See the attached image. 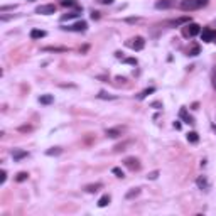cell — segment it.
I'll return each instance as SVG.
<instances>
[{"label": "cell", "instance_id": "e575fe53", "mask_svg": "<svg viewBox=\"0 0 216 216\" xmlns=\"http://www.w3.org/2000/svg\"><path fill=\"white\" fill-rule=\"evenodd\" d=\"M101 2H103V4H111L113 0H101Z\"/></svg>", "mask_w": 216, "mask_h": 216}, {"label": "cell", "instance_id": "4dcf8cb0", "mask_svg": "<svg viewBox=\"0 0 216 216\" xmlns=\"http://www.w3.org/2000/svg\"><path fill=\"white\" fill-rule=\"evenodd\" d=\"M125 63H128V64H137V59H133V58H128V59H125Z\"/></svg>", "mask_w": 216, "mask_h": 216}, {"label": "cell", "instance_id": "ffe728a7", "mask_svg": "<svg viewBox=\"0 0 216 216\" xmlns=\"http://www.w3.org/2000/svg\"><path fill=\"white\" fill-rule=\"evenodd\" d=\"M110 199H111V198H110L108 194L101 196V198H100V201H98V206H100V208H105V206L108 204V203H110Z\"/></svg>", "mask_w": 216, "mask_h": 216}, {"label": "cell", "instance_id": "d6a6232c", "mask_svg": "<svg viewBox=\"0 0 216 216\" xmlns=\"http://www.w3.org/2000/svg\"><path fill=\"white\" fill-rule=\"evenodd\" d=\"M91 17H93V19H98L100 15H98V12H93V14H91Z\"/></svg>", "mask_w": 216, "mask_h": 216}, {"label": "cell", "instance_id": "8fae6325", "mask_svg": "<svg viewBox=\"0 0 216 216\" xmlns=\"http://www.w3.org/2000/svg\"><path fill=\"white\" fill-rule=\"evenodd\" d=\"M196 186H198L199 189H204V191L209 187V184H208V179H206L204 176H199V177L196 179Z\"/></svg>", "mask_w": 216, "mask_h": 216}, {"label": "cell", "instance_id": "5bb4252c", "mask_svg": "<svg viewBox=\"0 0 216 216\" xmlns=\"http://www.w3.org/2000/svg\"><path fill=\"white\" fill-rule=\"evenodd\" d=\"M39 101H41L42 105H51L54 101V96L53 95H42V96H39Z\"/></svg>", "mask_w": 216, "mask_h": 216}, {"label": "cell", "instance_id": "9c48e42d", "mask_svg": "<svg viewBox=\"0 0 216 216\" xmlns=\"http://www.w3.org/2000/svg\"><path fill=\"white\" fill-rule=\"evenodd\" d=\"M189 22H191L189 17H179V19H174V21H169L167 26L176 27V26H182V24H189Z\"/></svg>", "mask_w": 216, "mask_h": 216}, {"label": "cell", "instance_id": "d4e9b609", "mask_svg": "<svg viewBox=\"0 0 216 216\" xmlns=\"http://www.w3.org/2000/svg\"><path fill=\"white\" fill-rule=\"evenodd\" d=\"M111 172H113L116 177H123V171H122L120 167H113V169H111Z\"/></svg>", "mask_w": 216, "mask_h": 216}, {"label": "cell", "instance_id": "4316f807", "mask_svg": "<svg viewBox=\"0 0 216 216\" xmlns=\"http://www.w3.org/2000/svg\"><path fill=\"white\" fill-rule=\"evenodd\" d=\"M61 5H63V7H73L74 5V0H63V2H61Z\"/></svg>", "mask_w": 216, "mask_h": 216}, {"label": "cell", "instance_id": "e0dca14e", "mask_svg": "<svg viewBox=\"0 0 216 216\" xmlns=\"http://www.w3.org/2000/svg\"><path fill=\"white\" fill-rule=\"evenodd\" d=\"M101 187H103V184H101V182H95V184H88L84 189L88 191V193H96V191L101 189Z\"/></svg>", "mask_w": 216, "mask_h": 216}, {"label": "cell", "instance_id": "8992f818", "mask_svg": "<svg viewBox=\"0 0 216 216\" xmlns=\"http://www.w3.org/2000/svg\"><path fill=\"white\" fill-rule=\"evenodd\" d=\"M86 27H88V24L84 21H79L76 22V24H73L71 27H66V29H69V31H74V32H84L86 31Z\"/></svg>", "mask_w": 216, "mask_h": 216}, {"label": "cell", "instance_id": "7a4b0ae2", "mask_svg": "<svg viewBox=\"0 0 216 216\" xmlns=\"http://www.w3.org/2000/svg\"><path fill=\"white\" fill-rule=\"evenodd\" d=\"M54 12H56V5H53V4L39 5L36 9V14H41V15H49V14H54Z\"/></svg>", "mask_w": 216, "mask_h": 216}, {"label": "cell", "instance_id": "f546056e", "mask_svg": "<svg viewBox=\"0 0 216 216\" xmlns=\"http://www.w3.org/2000/svg\"><path fill=\"white\" fill-rule=\"evenodd\" d=\"M5 179H7V172L5 171H2V172H0V184H4Z\"/></svg>", "mask_w": 216, "mask_h": 216}, {"label": "cell", "instance_id": "5b68a950", "mask_svg": "<svg viewBox=\"0 0 216 216\" xmlns=\"http://www.w3.org/2000/svg\"><path fill=\"white\" fill-rule=\"evenodd\" d=\"M125 165L130 169V171H138V169H140V162H138V159H135V157L125 159Z\"/></svg>", "mask_w": 216, "mask_h": 216}, {"label": "cell", "instance_id": "cb8c5ba5", "mask_svg": "<svg viewBox=\"0 0 216 216\" xmlns=\"http://www.w3.org/2000/svg\"><path fill=\"white\" fill-rule=\"evenodd\" d=\"M98 98H101V100H115V96H113V95H108V93H105V91H100Z\"/></svg>", "mask_w": 216, "mask_h": 216}, {"label": "cell", "instance_id": "30bf717a", "mask_svg": "<svg viewBox=\"0 0 216 216\" xmlns=\"http://www.w3.org/2000/svg\"><path fill=\"white\" fill-rule=\"evenodd\" d=\"M44 53H68V48H59V46H48L42 48Z\"/></svg>", "mask_w": 216, "mask_h": 216}, {"label": "cell", "instance_id": "836d02e7", "mask_svg": "<svg viewBox=\"0 0 216 216\" xmlns=\"http://www.w3.org/2000/svg\"><path fill=\"white\" fill-rule=\"evenodd\" d=\"M174 127L177 128V130H179V128H181V123H179V122H174Z\"/></svg>", "mask_w": 216, "mask_h": 216}, {"label": "cell", "instance_id": "7402d4cb", "mask_svg": "<svg viewBox=\"0 0 216 216\" xmlns=\"http://www.w3.org/2000/svg\"><path fill=\"white\" fill-rule=\"evenodd\" d=\"M61 152H63V150H61L59 147H53V149H49V150H46L48 155H59Z\"/></svg>", "mask_w": 216, "mask_h": 216}, {"label": "cell", "instance_id": "83f0119b", "mask_svg": "<svg viewBox=\"0 0 216 216\" xmlns=\"http://www.w3.org/2000/svg\"><path fill=\"white\" fill-rule=\"evenodd\" d=\"M199 54V46H194V48L189 51V56H198Z\"/></svg>", "mask_w": 216, "mask_h": 216}, {"label": "cell", "instance_id": "f1b7e54d", "mask_svg": "<svg viewBox=\"0 0 216 216\" xmlns=\"http://www.w3.org/2000/svg\"><path fill=\"white\" fill-rule=\"evenodd\" d=\"M147 177H149V179H150V181L157 179V177H159V171H154V172H150V174H149Z\"/></svg>", "mask_w": 216, "mask_h": 216}, {"label": "cell", "instance_id": "1f68e13d", "mask_svg": "<svg viewBox=\"0 0 216 216\" xmlns=\"http://www.w3.org/2000/svg\"><path fill=\"white\" fill-rule=\"evenodd\" d=\"M152 106H154V108H160V106H162V105H160L159 101H154V103H152Z\"/></svg>", "mask_w": 216, "mask_h": 216}, {"label": "cell", "instance_id": "7c38bea8", "mask_svg": "<svg viewBox=\"0 0 216 216\" xmlns=\"http://www.w3.org/2000/svg\"><path fill=\"white\" fill-rule=\"evenodd\" d=\"M42 37H46V31H41V29L31 31V39H42Z\"/></svg>", "mask_w": 216, "mask_h": 216}, {"label": "cell", "instance_id": "277c9868", "mask_svg": "<svg viewBox=\"0 0 216 216\" xmlns=\"http://www.w3.org/2000/svg\"><path fill=\"white\" fill-rule=\"evenodd\" d=\"M215 37H216V32L213 31V29H203V31H201V39L204 42H211Z\"/></svg>", "mask_w": 216, "mask_h": 216}, {"label": "cell", "instance_id": "2e32d148", "mask_svg": "<svg viewBox=\"0 0 216 216\" xmlns=\"http://www.w3.org/2000/svg\"><path fill=\"white\" fill-rule=\"evenodd\" d=\"M29 154L26 152V150H14L12 152V157H14V160H21V159H24V157H27Z\"/></svg>", "mask_w": 216, "mask_h": 216}, {"label": "cell", "instance_id": "d6986e66", "mask_svg": "<svg viewBox=\"0 0 216 216\" xmlns=\"http://www.w3.org/2000/svg\"><path fill=\"white\" fill-rule=\"evenodd\" d=\"M154 91H155V88H147V90H144L140 95H137V100H144V98H147V96L150 95V93H154Z\"/></svg>", "mask_w": 216, "mask_h": 216}, {"label": "cell", "instance_id": "52a82bcc", "mask_svg": "<svg viewBox=\"0 0 216 216\" xmlns=\"http://www.w3.org/2000/svg\"><path fill=\"white\" fill-rule=\"evenodd\" d=\"M199 32H201L199 26H198V24H193V22H191L189 26H187V29L184 31V34H186V36H196V34H199Z\"/></svg>", "mask_w": 216, "mask_h": 216}, {"label": "cell", "instance_id": "ac0fdd59", "mask_svg": "<svg viewBox=\"0 0 216 216\" xmlns=\"http://www.w3.org/2000/svg\"><path fill=\"white\" fill-rule=\"evenodd\" d=\"M138 194H140V189H138V187H133V189H130L125 194V198H127V199H133V198H137Z\"/></svg>", "mask_w": 216, "mask_h": 216}, {"label": "cell", "instance_id": "44dd1931", "mask_svg": "<svg viewBox=\"0 0 216 216\" xmlns=\"http://www.w3.org/2000/svg\"><path fill=\"white\" fill-rule=\"evenodd\" d=\"M187 140H189L191 144H198V140H199V135L196 132H189L187 133Z\"/></svg>", "mask_w": 216, "mask_h": 216}, {"label": "cell", "instance_id": "9a60e30c", "mask_svg": "<svg viewBox=\"0 0 216 216\" xmlns=\"http://www.w3.org/2000/svg\"><path fill=\"white\" fill-rule=\"evenodd\" d=\"M179 116H181V118H182V120L186 122V123H194V122H193V116H189V115H187V111H186V108H181Z\"/></svg>", "mask_w": 216, "mask_h": 216}, {"label": "cell", "instance_id": "484cf974", "mask_svg": "<svg viewBox=\"0 0 216 216\" xmlns=\"http://www.w3.org/2000/svg\"><path fill=\"white\" fill-rule=\"evenodd\" d=\"M74 17H78V14H66V15L61 17V21L66 22V21H71V19H74Z\"/></svg>", "mask_w": 216, "mask_h": 216}, {"label": "cell", "instance_id": "4fadbf2b", "mask_svg": "<svg viewBox=\"0 0 216 216\" xmlns=\"http://www.w3.org/2000/svg\"><path fill=\"white\" fill-rule=\"evenodd\" d=\"M106 137H110V138H115L118 137V135H122V128H106Z\"/></svg>", "mask_w": 216, "mask_h": 216}, {"label": "cell", "instance_id": "6da1fadb", "mask_svg": "<svg viewBox=\"0 0 216 216\" xmlns=\"http://www.w3.org/2000/svg\"><path fill=\"white\" fill-rule=\"evenodd\" d=\"M208 4V0H182V4H181V9L182 10H198L201 7H204Z\"/></svg>", "mask_w": 216, "mask_h": 216}, {"label": "cell", "instance_id": "603a6c76", "mask_svg": "<svg viewBox=\"0 0 216 216\" xmlns=\"http://www.w3.org/2000/svg\"><path fill=\"white\" fill-rule=\"evenodd\" d=\"M27 177H29V174H27V172H19V174H17V177H15V181H17V182H24Z\"/></svg>", "mask_w": 216, "mask_h": 216}, {"label": "cell", "instance_id": "3957f363", "mask_svg": "<svg viewBox=\"0 0 216 216\" xmlns=\"http://www.w3.org/2000/svg\"><path fill=\"white\" fill-rule=\"evenodd\" d=\"M128 46L133 51H142L144 46H145V41H144L142 37H135V39H132V42H128Z\"/></svg>", "mask_w": 216, "mask_h": 216}, {"label": "cell", "instance_id": "ba28073f", "mask_svg": "<svg viewBox=\"0 0 216 216\" xmlns=\"http://www.w3.org/2000/svg\"><path fill=\"white\" fill-rule=\"evenodd\" d=\"M171 7H174V0H159L155 2V9H171Z\"/></svg>", "mask_w": 216, "mask_h": 216}]
</instances>
